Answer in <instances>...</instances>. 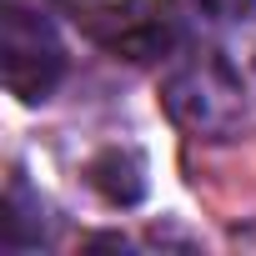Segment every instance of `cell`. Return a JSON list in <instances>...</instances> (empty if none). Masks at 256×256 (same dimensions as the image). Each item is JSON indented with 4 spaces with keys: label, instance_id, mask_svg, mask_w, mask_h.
I'll return each instance as SVG.
<instances>
[{
    "label": "cell",
    "instance_id": "obj_1",
    "mask_svg": "<svg viewBox=\"0 0 256 256\" xmlns=\"http://www.w3.org/2000/svg\"><path fill=\"white\" fill-rule=\"evenodd\" d=\"M161 100L181 131H191L201 141H231L251 120L246 80L216 50H191L186 60H176L166 86H161Z\"/></svg>",
    "mask_w": 256,
    "mask_h": 256
},
{
    "label": "cell",
    "instance_id": "obj_2",
    "mask_svg": "<svg viewBox=\"0 0 256 256\" xmlns=\"http://www.w3.org/2000/svg\"><path fill=\"white\" fill-rule=\"evenodd\" d=\"M0 70H6V90L20 106H40L56 96V86L66 80V46H60L46 10L26 6V0H6V16H0Z\"/></svg>",
    "mask_w": 256,
    "mask_h": 256
},
{
    "label": "cell",
    "instance_id": "obj_4",
    "mask_svg": "<svg viewBox=\"0 0 256 256\" xmlns=\"http://www.w3.org/2000/svg\"><path fill=\"white\" fill-rule=\"evenodd\" d=\"M90 186L110 201V206H136L146 196V161L126 146H110L106 156L90 161Z\"/></svg>",
    "mask_w": 256,
    "mask_h": 256
},
{
    "label": "cell",
    "instance_id": "obj_3",
    "mask_svg": "<svg viewBox=\"0 0 256 256\" xmlns=\"http://www.w3.org/2000/svg\"><path fill=\"white\" fill-rule=\"evenodd\" d=\"M0 236H6V251H36L50 241V211L40 201V191L26 186V176L16 171L6 186V216H0Z\"/></svg>",
    "mask_w": 256,
    "mask_h": 256
}]
</instances>
